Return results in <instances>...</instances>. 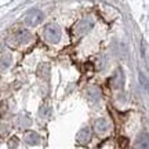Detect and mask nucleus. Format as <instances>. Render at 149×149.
Instances as JSON below:
<instances>
[{
  "label": "nucleus",
  "mask_w": 149,
  "mask_h": 149,
  "mask_svg": "<svg viewBox=\"0 0 149 149\" xmlns=\"http://www.w3.org/2000/svg\"><path fill=\"white\" fill-rule=\"evenodd\" d=\"M43 19V13L39 10H32L28 13L26 18H25V22H26L29 26H35L37 24H40Z\"/></svg>",
  "instance_id": "f03ea898"
},
{
  "label": "nucleus",
  "mask_w": 149,
  "mask_h": 149,
  "mask_svg": "<svg viewBox=\"0 0 149 149\" xmlns=\"http://www.w3.org/2000/svg\"><path fill=\"white\" fill-rule=\"evenodd\" d=\"M44 37H46V40L48 43H57L61 39V29H59L57 25H48L46 28V31H44Z\"/></svg>",
  "instance_id": "f257e3e1"
},
{
  "label": "nucleus",
  "mask_w": 149,
  "mask_h": 149,
  "mask_svg": "<svg viewBox=\"0 0 149 149\" xmlns=\"http://www.w3.org/2000/svg\"><path fill=\"white\" fill-rule=\"evenodd\" d=\"M95 127H97V131H100V133H104V131H107V128H108L107 120H104V119H100V120H97V122H95Z\"/></svg>",
  "instance_id": "20e7f679"
},
{
  "label": "nucleus",
  "mask_w": 149,
  "mask_h": 149,
  "mask_svg": "<svg viewBox=\"0 0 149 149\" xmlns=\"http://www.w3.org/2000/svg\"><path fill=\"white\" fill-rule=\"evenodd\" d=\"M135 149H148V135H146V133L144 135H139L138 137Z\"/></svg>",
  "instance_id": "7ed1b4c3"
}]
</instances>
